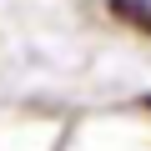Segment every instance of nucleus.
<instances>
[{"instance_id":"nucleus-1","label":"nucleus","mask_w":151,"mask_h":151,"mask_svg":"<svg viewBox=\"0 0 151 151\" xmlns=\"http://www.w3.org/2000/svg\"><path fill=\"white\" fill-rule=\"evenodd\" d=\"M111 15L126 20L131 30H146L151 35V0H111Z\"/></svg>"}]
</instances>
